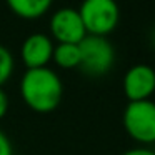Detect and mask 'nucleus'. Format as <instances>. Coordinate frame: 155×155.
Listing matches in <instances>:
<instances>
[{"instance_id":"obj_1","label":"nucleus","mask_w":155,"mask_h":155,"mask_svg":"<svg viewBox=\"0 0 155 155\" xmlns=\"http://www.w3.org/2000/svg\"><path fill=\"white\" fill-rule=\"evenodd\" d=\"M20 94L24 102L37 114H48L58 107L64 94L62 80L48 67L30 68L20 82Z\"/></svg>"},{"instance_id":"obj_13","label":"nucleus","mask_w":155,"mask_h":155,"mask_svg":"<svg viewBox=\"0 0 155 155\" xmlns=\"http://www.w3.org/2000/svg\"><path fill=\"white\" fill-rule=\"evenodd\" d=\"M122 155H155V152L147 147H137V148H130V150L124 152Z\"/></svg>"},{"instance_id":"obj_12","label":"nucleus","mask_w":155,"mask_h":155,"mask_svg":"<svg viewBox=\"0 0 155 155\" xmlns=\"http://www.w3.org/2000/svg\"><path fill=\"white\" fill-rule=\"evenodd\" d=\"M7 110H8V97H7V94L2 90V87H0V120L5 117Z\"/></svg>"},{"instance_id":"obj_10","label":"nucleus","mask_w":155,"mask_h":155,"mask_svg":"<svg viewBox=\"0 0 155 155\" xmlns=\"http://www.w3.org/2000/svg\"><path fill=\"white\" fill-rule=\"evenodd\" d=\"M12 72H14V57L8 48L0 45V87L10 78Z\"/></svg>"},{"instance_id":"obj_8","label":"nucleus","mask_w":155,"mask_h":155,"mask_svg":"<svg viewBox=\"0 0 155 155\" xmlns=\"http://www.w3.org/2000/svg\"><path fill=\"white\" fill-rule=\"evenodd\" d=\"M54 0H7V5L15 15L27 20L38 18L50 8Z\"/></svg>"},{"instance_id":"obj_3","label":"nucleus","mask_w":155,"mask_h":155,"mask_svg":"<svg viewBox=\"0 0 155 155\" xmlns=\"http://www.w3.org/2000/svg\"><path fill=\"white\" fill-rule=\"evenodd\" d=\"M80 48V65L84 74L90 77H102L108 74L115 62V48L107 37L85 35L78 44Z\"/></svg>"},{"instance_id":"obj_4","label":"nucleus","mask_w":155,"mask_h":155,"mask_svg":"<svg viewBox=\"0 0 155 155\" xmlns=\"http://www.w3.org/2000/svg\"><path fill=\"white\" fill-rule=\"evenodd\" d=\"M125 132L142 145L155 143V102H128L124 110Z\"/></svg>"},{"instance_id":"obj_9","label":"nucleus","mask_w":155,"mask_h":155,"mask_svg":"<svg viewBox=\"0 0 155 155\" xmlns=\"http://www.w3.org/2000/svg\"><path fill=\"white\" fill-rule=\"evenodd\" d=\"M52 60L62 68H75L80 65L78 44H58L54 47Z\"/></svg>"},{"instance_id":"obj_5","label":"nucleus","mask_w":155,"mask_h":155,"mask_svg":"<svg viewBox=\"0 0 155 155\" xmlns=\"http://www.w3.org/2000/svg\"><path fill=\"white\" fill-rule=\"evenodd\" d=\"M50 32L58 44H80L87 35L78 10L70 7L58 8L52 15Z\"/></svg>"},{"instance_id":"obj_11","label":"nucleus","mask_w":155,"mask_h":155,"mask_svg":"<svg viewBox=\"0 0 155 155\" xmlns=\"http://www.w3.org/2000/svg\"><path fill=\"white\" fill-rule=\"evenodd\" d=\"M0 155H14L10 140L2 130H0Z\"/></svg>"},{"instance_id":"obj_2","label":"nucleus","mask_w":155,"mask_h":155,"mask_svg":"<svg viewBox=\"0 0 155 155\" xmlns=\"http://www.w3.org/2000/svg\"><path fill=\"white\" fill-rule=\"evenodd\" d=\"M87 35L107 37L120 20V8L115 0H84L78 8Z\"/></svg>"},{"instance_id":"obj_6","label":"nucleus","mask_w":155,"mask_h":155,"mask_svg":"<svg viewBox=\"0 0 155 155\" xmlns=\"http://www.w3.org/2000/svg\"><path fill=\"white\" fill-rule=\"evenodd\" d=\"M155 92V68L147 64H137L124 75V94L128 102L148 100Z\"/></svg>"},{"instance_id":"obj_14","label":"nucleus","mask_w":155,"mask_h":155,"mask_svg":"<svg viewBox=\"0 0 155 155\" xmlns=\"http://www.w3.org/2000/svg\"><path fill=\"white\" fill-rule=\"evenodd\" d=\"M152 44L155 45V28H153V32H152Z\"/></svg>"},{"instance_id":"obj_7","label":"nucleus","mask_w":155,"mask_h":155,"mask_svg":"<svg viewBox=\"0 0 155 155\" xmlns=\"http://www.w3.org/2000/svg\"><path fill=\"white\" fill-rule=\"evenodd\" d=\"M54 44L50 37L45 34H32L24 40L20 48V55L27 70L30 68H44L52 60Z\"/></svg>"}]
</instances>
